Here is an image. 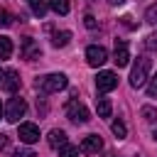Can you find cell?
I'll return each instance as SVG.
<instances>
[{"mask_svg":"<svg viewBox=\"0 0 157 157\" xmlns=\"http://www.w3.org/2000/svg\"><path fill=\"white\" fill-rule=\"evenodd\" d=\"M150 66H152V59L137 56V61L132 64V71H130V86H132V88L145 86V81H147V76H150Z\"/></svg>","mask_w":157,"mask_h":157,"instance_id":"obj_1","label":"cell"},{"mask_svg":"<svg viewBox=\"0 0 157 157\" xmlns=\"http://www.w3.org/2000/svg\"><path fill=\"white\" fill-rule=\"evenodd\" d=\"M69 86V78L64 76V74H47V76H42L39 81H37V88L42 91V93H59V91H64Z\"/></svg>","mask_w":157,"mask_h":157,"instance_id":"obj_2","label":"cell"},{"mask_svg":"<svg viewBox=\"0 0 157 157\" xmlns=\"http://www.w3.org/2000/svg\"><path fill=\"white\" fill-rule=\"evenodd\" d=\"M66 118L71 123H88V108L81 101H69L66 105Z\"/></svg>","mask_w":157,"mask_h":157,"instance_id":"obj_3","label":"cell"},{"mask_svg":"<svg viewBox=\"0 0 157 157\" xmlns=\"http://www.w3.org/2000/svg\"><path fill=\"white\" fill-rule=\"evenodd\" d=\"M25 113H27L25 98H12V101L7 103V108H5V118H7L10 123H17L20 118H25Z\"/></svg>","mask_w":157,"mask_h":157,"instance_id":"obj_4","label":"cell"},{"mask_svg":"<svg viewBox=\"0 0 157 157\" xmlns=\"http://www.w3.org/2000/svg\"><path fill=\"white\" fill-rule=\"evenodd\" d=\"M86 61H88V66H103L108 61V52L98 44H91L86 49Z\"/></svg>","mask_w":157,"mask_h":157,"instance_id":"obj_5","label":"cell"},{"mask_svg":"<svg viewBox=\"0 0 157 157\" xmlns=\"http://www.w3.org/2000/svg\"><path fill=\"white\" fill-rule=\"evenodd\" d=\"M101 150H103L101 135H86L81 140V145H78V152H83V155H98Z\"/></svg>","mask_w":157,"mask_h":157,"instance_id":"obj_6","label":"cell"},{"mask_svg":"<svg viewBox=\"0 0 157 157\" xmlns=\"http://www.w3.org/2000/svg\"><path fill=\"white\" fill-rule=\"evenodd\" d=\"M0 88H2L5 93H15V91L20 88V74H17L15 69H7V71H2Z\"/></svg>","mask_w":157,"mask_h":157,"instance_id":"obj_7","label":"cell"},{"mask_svg":"<svg viewBox=\"0 0 157 157\" xmlns=\"http://www.w3.org/2000/svg\"><path fill=\"white\" fill-rule=\"evenodd\" d=\"M118 86V76L113 74V71H101L98 76H96V88L101 91V93H108V91H113Z\"/></svg>","mask_w":157,"mask_h":157,"instance_id":"obj_8","label":"cell"},{"mask_svg":"<svg viewBox=\"0 0 157 157\" xmlns=\"http://www.w3.org/2000/svg\"><path fill=\"white\" fill-rule=\"evenodd\" d=\"M20 140H22L25 145L37 142V140H39V128H37L34 123H22V125H20Z\"/></svg>","mask_w":157,"mask_h":157,"instance_id":"obj_9","label":"cell"},{"mask_svg":"<svg viewBox=\"0 0 157 157\" xmlns=\"http://www.w3.org/2000/svg\"><path fill=\"white\" fill-rule=\"evenodd\" d=\"M22 56L29 59V61H34V59L42 56V49H39V44H37L32 37H25V39H22Z\"/></svg>","mask_w":157,"mask_h":157,"instance_id":"obj_10","label":"cell"},{"mask_svg":"<svg viewBox=\"0 0 157 157\" xmlns=\"http://www.w3.org/2000/svg\"><path fill=\"white\" fill-rule=\"evenodd\" d=\"M113 61L115 66H128L130 64V52H128V44L125 42H115V54H113Z\"/></svg>","mask_w":157,"mask_h":157,"instance_id":"obj_11","label":"cell"},{"mask_svg":"<svg viewBox=\"0 0 157 157\" xmlns=\"http://www.w3.org/2000/svg\"><path fill=\"white\" fill-rule=\"evenodd\" d=\"M47 140H49V145H52L54 150H59L61 145H66V132H64V130H56V128H54V130L49 132V137H47Z\"/></svg>","mask_w":157,"mask_h":157,"instance_id":"obj_12","label":"cell"},{"mask_svg":"<svg viewBox=\"0 0 157 157\" xmlns=\"http://www.w3.org/2000/svg\"><path fill=\"white\" fill-rule=\"evenodd\" d=\"M96 110H98V115H101V118H110L113 105H110V101H108V98H98V101H96Z\"/></svg>","mask_w":157,"mask_h":157,"instance_id":"obj_13","label":"cell"},{"mask_svg":"<svg viewBox=\"0 0 157 157\" xmlns=\"http://www.w3.org/2000/svg\"><path fill=\"white\" fill-rule=\"evenodd\" d=\"M49 7L56 12V15H66L71 10V2L69 0H49Z\"/></svg>","mask_w":157,"mask_h":157,"instance_id":"obj_14","label":"cell"},{"mask_svg":"<svg viewBox=\"0 0 157 157\" xmlns=\"http://www.w3.org/2000/svg\"><path fill=\"white\" fill-rule=\"evenodd\" d=\"M10 56H12V39L0 37V59H10Z\"/></svg>","mask_w":157,"mask_h":157,"instance_id":"obj_15","label":"cell"},{"mask_svg":"<svg viewBox=\"0 0 157 157\" xmlns=\"http://www.w3.org/2000/svg\"><path fill=\"white\" fill-rule=\"evenodd\" d=\"M69 39H71V32H69V29H64V32H56V34H54L52 44H54V47H66V44H69Z\"/></svg>","mask_w":157,"mask_h":157,"instance_id":"obj_16","label":"cell"},{"mask_svg":"<svg viewBox=\"0 0 157 157\" xmlns=\"http://www.w3.org/2000/svg\"><path fill=\"white\" fill-rule=\"evenodd\" d=\"M110 130H113V135H115L118 140H123V137L128 135V128H125L123 120H113V123H110Z\"/></svg>","mask_w":157,"mask_h":157,"instance_id":"obj_17","label":"cell"},{"mask_svg":"<svg viewBox=\"0 0 157 157\" xmlns=\"http://www.w3.org/2000/svg\"><path fill=\"white\" fill-rule=\"evenodd\" d=\"M27 2H29L32 12H34L37 17H44V12H47V2H44V0H27Z\"/></svg>","mask_w":157,"mask_h":157,"instance_id":"obj_18","label":"cell"},{"mask_svg":"<svg viewBox=\"0 0 157 157\" xmlns=\"http://www.w3.org/2000/svg\"><path fill=\"white\" fill-rule=\"evenodd\" d=\"M140 115L145 118V123H155V120H157V108H152V105H142Z\"/></svg>","mask_w":157,"mask_h":157,"instance_id":"obj_19","label":"cell"},{"mask_svg":"<svg viewBox=\"0 0 157 157\" xmlns=\"http://www.w3.org/2000/svg\"><path fill=\"white\" fill-rule=\"evenodd\" d=\"M59 157H78V147L76 145H61L59 147Z\"/></svg>","mask_w":157,"mask_h":157,"instance_id":"obj_20","label":"cell"},{"mask_svg":"<svg viewBox=\"0 0 157 157\" xmlns=\"http://www.w3.org/2000/svg\"><path fill=\"white\" fill-rule=\"evenodd\" d=\"M145 49L152 52V54H157V34H147L145 37Z\"/></svg>","mask_w":157,"mask_h":157,"instance_id":"obj_21","label":"cell"},{"mask_svg":"<svg viewBox=\"0 0 157 157\" xmlns=\"http://www.w3.org/2000/svg\"><path fill=\"white\" fill-rule=\"evenodd\" d=\"M145 20H147L150 25H157V2H155V5H150V7L145 10Z\"/></svg>","mask_w":157,"mask_h":157,"instance_id":"obj_22","label":"cell"},{"mask_svg":"<svg viewBox=\"0 0 157 157\" xmlns=\"http://www.w3.org/2000/svg\"><path fill=\"white\" fill-rule=\"evenodd\" d=\"M147 96L150 98H157V74L150 78V83H147Z\"/></svg>","mask_w":157,"mask_h":157,"instance_id":"obj_23","label":"cell"},{"mask_svg":"<svg viewBox=\"0 0 157 157\" xmlns=\"http://www.w3.org/2000/svg\"><path fill=\"white\" fill-rule=\"evenodd\" d=\"M10 25H12L10 12H7V10H0V27H10Z\"/></svg>","mask_w":157,"mask_h":157,"instance_id":"obj_24","label":"cell"},{"mask_svg":"<svg viewBox=\"0 0 157 157\" xmlns=\"http://www.w3.org/2000/svg\"><path fill=\"white\" fill-rule=\"evenodd\" d=\"M83 25H86L88 29H93V27H96V17H93V15H86V17H83Z\"/></svg>","mask_w":157,"mask_h":157,"instance_id":"obj_25","label":"cell"},{"mask_svg":"<svg viewBox=\"0 0 157 157\" xmlns=\"http://www.w3.org/2000/svg\"><path fill=\"white\" fill-rule=\"evenodd\" d=\"M12 157H37V155H34L32 150H17V152H15Z\"/></svg>","mask_w":157,"mask_h":157,"instance_id":"obj_26","label":"cell"},{"mask_svg":"<svg viewBox=\"0 0 157 157\" xmlns=\"http://www.w3.org/2000/svg\"><path fill=\"white\" fill-rule=\"evenodd\" d=\"M123 25H125V27H135V22H132V17H128V15L123 17Z\"/></svg>","mask_w":157,"mask_h":157,"instance_id":"obj_27","label":"cell"},{"mask_svg":"<svg viewBox=\"0 0 157 157\" xmlns=\"http://www.w3.org/2000/svg\"><path fill=\"white\" fill-rule=\"evenodd\" d=\"M0 147H7V135H0Z\"/></svg>","mask_w":157,"mask_h":157,"instance_id":"obj_28","label":"cell"},{"mask_svg":"<svg viewBox=\"0 0 157 157\" xmlns=\"http://www.w3.org/2000/svg\"><path fill=\"white\" fill-rule=\"evenodd\" d=\"M108 2H110V5H123L125 0H108Z\"/></svg>","mask_w":157,"mask_h":157,"instance_id":"obj_29","label":"cell"},{"mask_svg":"<svg viewBox=\"0 0 157 157\" xmlns=\"http://www.w3.org/2000/svg\"><path fill=\"white\" fill-rule=\"evenodd\" d=\"M152 140H155V142H157V130H155V132H152Z\"/></svg>","mask_w":157,"mask_h":157,"instance_id":"obj_30","label":"cell"},{"mask_svg":"<svg viewBox=\"0 0 157 157\" xmlns=\"http://www.w3.org/2000/svg\"><path fill=\"white\" fill-rule=\"evenodd\" d=\"M0 113H2V103H0Z\"/></svg>","mask_w":157,"mask_h":157,"instance_id":"obj_31","label":"cell"},{"mask_svg":"<svg viewBox=\"0 0 157 157\" xmlns=\"http://www.w3.org/2000/svg\"><path fill=\"white\" fill-rule=\"evenodd\" d=\"M0 78H2V71H0Z\"/></svg>","mask_w":157,"mask_h":157,"instance_id":"obj_32","label":"cell"}]
</instances>
